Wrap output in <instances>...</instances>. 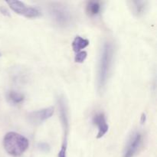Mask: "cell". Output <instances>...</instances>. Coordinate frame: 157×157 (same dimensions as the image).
<instances>
[{"mask_svg": "<svg viewBox=\"0 0 157 157\" xmlns=\"http://www.w3.org/2000/svg\"><path fill=\"white\" fill-rule=\"evenodd\" d=\"M54 113V107H50L41 109L30 113L28 116V120L34 125H39L44 121H47Z\"/></svg>", "mask_w": 157, "mask_h": 157, "instance_id": "cell-7", "label": "cell"}, {"mask_svg": "<svg viewBox=\"0 0 157 157\" xmlns=\"http://www.w3.org/2000/svg\"><path fill=\"white\" fill-rule=\"evenodd\" d=\"M58 110H59L60 120H61V125L63 127V133H64V138H63L62 145L61 150L58 153V157H66L67 156V136L69 132V120H68V112H67V107L66 104V101L63 96H60L58 100Z\"/></svg>", "mask_w": 157, "mask_h": 157, "instance_id": "cell-3", "label": "cell"}, {"mask_svg": "<svg viewBox=\"0 0 157 157\" xmlns=\"http://www.w3.org/2000/svg\"><path fill=\"white\" fill-rule=\"evenodd\" d=\"M0 56H1V54H0Z\"/></svg>", "mask_w": 157, "mask_h": 157, "instance_id": "cell-16", "label": "cell"}, {"mask_svg": "<svg viewBox=\"0 0 157 157\" xmlns=\"http://www.w3.org/2000/svg\"><path fill=\"white\" fill-rule=\"evenodd\" d=\"M87 57V53L85 51H81L78 52L75 57V61L76 63H83Z\"/></svg>", "mask_w": 157, "mask_h": 157, "instance_id": "cell-13", "label": "cell"}, {"mask_svg": "<svg viewBox=\"0 0 157 157\" xmlns=\"http://www.w3.org/2000/svg\"><path fill=\"white\" fill-rule=\"evenodd\" d=\"M101 11V5L98 1H90L86 6V12L90 17H95L100 14Z\"/></svg>", "mask_w": 157, "mask_h": 157, "instance_id": "cell-9", "label": "cell"}, {"mask_svg": "<svg viewBox=\"0 0 157 157\" xmlns=\"http://www.w3.org/2000/svg\"><path fill=\"white\" fill-rule=\"evenodd\" d=\"M114 48L112 43L106 41L101 48L98 70V87L102 91L107 85L113 64Z\"/></svg>", "mask_w": 157, "mask_h": 157, "instance_id": "cell-1", "label": "cell"}, {"mask_svg": "<svg viewBox=\"0 0 157 157\" xmlns=\"http://www.w3.org/2000/svg\"><path fill=\"white\" fill-rule=\"evenodd\" d=\"M144 144V135L141 132H133L129 137L124 149L123 157H134L137 154Z\"/></svg>", "mask_w": 157, "mask_h": 157, "instance_id": "cell-5", "label": "cell"}, {"mask_svg": "<svg viewBox=\"0 0 157 157\" xmlns=\"http://www.w3.org/2000/svg\"><path fill=\"white\" fill-rule=\"evenodd\" d=\"M132 4H133V12L138 16L143 15L146 11V7H147V2H146L133 1Z\"/></svg>", "mask_w": 157, "mask_h": 157, "instance_id": "cell-12", "label": "cell"}, {"mask_svg": "<svg viewBox=\"0 0 157 157\" xmlns=\"http://www.w3.org/2000/svg\"><path fill=\"white\" fill-rule=\"evenodd\" d=\"M0 12H1L2 14H3L4 15H6V16H9V11L6 9V8H5L4 6H2V7H0Z\"/></svg>", "mask_w": 157, "mask_h": 157, "instance_id": "cell-15", "label": "cell"}, {"mask_svg": "<svg viewBox=\"0 0 157 157\" xmlns=\"http://www.w3.org/2000/svg\"><path fill=\"white\" fill-rule=\"evenodd\" d=\"M92 122L95 126L98 127V133L97 135V138L98 139L102 138L109 130V126L107 123V119H106L104 113L102 112L97 113L96 114L94 115Z\"/></svg>", "mask_w": 157, "mask_h": 157, "instance_id": "cell-8", "label": "cell"}, {"mask_svg": "<svg viewBox=\"0 0 157 157\" xmlns=\"http://www.w3.org/2000/svg\"><path fill=\"white\" fill-rule=\"evenodd\" d=\"M90 42L87 38H84L81 36H76L72 42V48L75 52H81L82 49L85 48L89 45Z\"/></svg>", "mask_w": 157, "mask_h": 157, "instance_id": "cell-11", "label": "cell"}, {"mask_svg": "<svg viewBox=\"0 0 157 157\" xmlns=\"http://www.w3.org/2000/svg\"><path fill=\"white\" fill-rule=\"evenodd\" d=\"M6 3L12 11L26 18H37L41 15V12L37 8L27 6L22 2L8 1Z\"/></svg>", "mask_w": 157, "mask_h": 157, "instance_id": "cell-6", "label": "cell"}, {"mask_svg": "<svg viewBox=\"0 0 157 157\" xmlns=\"http://www.w3.org/2000/svg\"><path fill=\"white\" fill-rule=\"evenodd\" d=\"M29 146L27 138L15 132H9L3 138V147L11 156H21L27 150Z\"/></svg>", "mask_w": 157, "mask_h": 157, "instance_id": "cell-2", "label": "cell"}, {"mask_svg": "<svg viewBox=\"0 0 157 157\" xmlns=\"http://www.w3.org/2000/svg\"><path fill=\"white\" fill-rule=\"evenodd\" d=\"M8 101L13 105H18L21 104L25 101V96L21 93L15 91V90H10L7 94Z\"/></svg>", "mask_w": 157, "mask_h": 157, "instance_id": "cell-10", "label": "cell"}, {"mask_svg": "<svg viewBox=\"0 0 157 157\" xmlns=\"http://www.w3.org/2000/svg\"><path fill=\"white\" fill-rule=\"evenodd\" d=\"M51 18L60 27H67L72 23V15L70 10L61 4H53L49 9Z\"/></svg>", "mask_w": 157, "mask_h": 157, "instance_id": "cell-4", "label": "cell"}, {"mask_svg": "<svg viewBox=\"0 0 157 157\" xmlns=\"http://www.w3.org/2000/svg\"><path fill=\"white\" fill-rule=\"evenodd\" d=\"M38 148L43 152H48L49 150H50V147L46 143H41V144H38Z\"/></svg>", "mask_w": 157, "mask_h": 157, "instance_id": "cell-14", "label": "cell"}]
</instances>
